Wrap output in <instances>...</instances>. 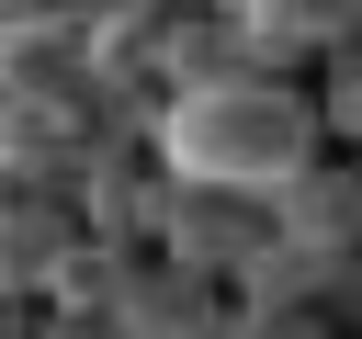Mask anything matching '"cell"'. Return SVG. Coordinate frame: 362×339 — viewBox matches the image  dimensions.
<instances>
[{
	"instance_id": "6da1fadb",
	"label": "cell",
	"mask_w": 362,
	"mask_h": 339,
	"mask_svg": "<svg viewBox=\"0 0 362 339\" xmlns=\"http://www.w3.org/2000/svg\"><path fill=\"white\" fill-rule=\"evenodd\" d=\"M158 170H192V181H283L328 147L317 124V90H294V68H215V79H170L158 90V124H147Z\"/></svg>"
},
{
	"instance_id": "7a4b0ae2",
	"label": "cell",
	"mask_w": 362,
	"mask_h": 339,
	"mask_svg": "<svg viewBox=\"0 0 362 339\" xmlns=\"http://www.w3.org/2000/svg\"><path fill=\"white\" fill-rule=\"evenodd\" d=\"M272 237V192L260 181H192V170H170V203H158V260H181V271H204V282H226L249 249Z\"/></svg>"
},
{
	"instance_id": "3957f363",
	"label": "cell",
	"mask_w": 362,
	"mask_h": 339,
	"mask_svg": "<svg viewBox=\"0 0 362 339\" xmlns=\"http://www.w3.org/2000/svg\"><path fill=\"white\" fill-rule=\"evenodd\" d=\"M102 147L90 79H0V181H79Z\"/></svg>"
},
{
	"instance_id": "277c9868",
	"label": "cell",
	"mask_w": 362,
	"mask_h": 339,
	"mask_svg": "<svg viewBox=\"0 0 362 339\" xmlns=\"http://www.w3.org/2000/svg\"><path fill=\"white\" fill-rule=\"evenodd\" d=\"M68 203H79V226H90V237H158L170 170H158V147H113V136H102V147L79 158Z\"/></svg>"
},
{
	"instance_id": "5b68a950",
	"label": "cell",
	"mask_w": 362,
	"mask_h": 339,
	"mask_svg": "<svg viewBox=\"0 0 362 339\" xmlns=\"http://www.w3.org/2000/svg\"><path fill=\"white\" fill-rule=\"evenodd\" d=\"M272 237H305V249H362V158H305L272 181Z\"/></svg>"
},
{
	"instance_id": "8992f818",
	"label": "cell",
	"mask_w": 362,
	"mask_h": 339,
	"mask_svg": "<svg viewBox=\"0 0 362 339\" xmlns=\"http://www.w3.org/2000/svg\"><path fill=\"white\" fill-rule=\"evenodd\" d=\"M68 249H79L68 181H11V192H0V282H11V294H45Z\"/></svg>"
},
{
	"instance_id": "52a82bcc",
	"label": "cell",
	"mask_w": 362,
	"mask_h": 339,
	"mask_svg": "<svg viewBox=\"0 0 362 339\" xmlns=\"http://www.w3.org/2000/svg\"><path fill=\"white\" fill-rule=\"evenodd\" d=\"M215 11H238L249 68H317L328 45L362 34V0H215Z\"/></svg>"
},
{
	"instance_id": "ba28073f",
	"label": "cell",
	"mask_w": 362,
	"mask_h": 339,
	"mask_svg": "<svg viewBox=\"0 0 362 339\" xmlns=\"http://www.w3.org/2000/svg\"><path fill=\"white\" fill-rule=\"evenodd\" d=\"M113 328H124V339H170V328H226V282H204V271H181V260L136 249V260H124V294H113Z\"/></svg>"
},
{
	"instance_id": "9c48e42d",
	"label": "cell",
	"mask_w": 362,
	"mask_h": 339,
	"mask_svg": "<svg viewBox=\"0 0 362 339\" xmlns=\"http://www.w3.org/2000/svg\"><path fill=\"white\" fill-rule=\"evenodd\" d=\"M317 124H328L339 147H362V34L317 56Z\"/></svg>"
},
{
	"instance_id": "30bf717a",
	"label": "cell",
	"mask_w": 362,
	"mask_h": 339,
	"mask_svg": "<svg viewBox=\"0 0 362 339\" xmlns=\"http://www.w3.org/2000/svg\"><path fill=\"white\" fill-rule=\"evenodd\" d=\"M351 158H362V147H351Z\"/></svg>"
},
{
	"instance_id": "8fae6325",
	"label": "cell",
	"mask_w": 362,
	"mask_h": 339,
	"mask_svg": "<svg viewBox=\"0 0 362 339\" xmlns=\"http://www.w3.org/2000/svg\"><path fill=\"white\" fill-rule=\"evenodd\" d=\"M0 192H11V181H0Z\"/></svg>"
}]
</instances>
